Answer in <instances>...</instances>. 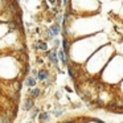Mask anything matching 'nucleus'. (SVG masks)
Returning a JSON list of instances; mask_svg holds the SVG:
<instances>
[{
	"mask_svg": "<svg viewBox=\"0 0 123 123\" xmlns=\"http://www.w3.org/2000/svg\"><path fill=\"white\" fill-rule=\"evenodd\" d=\"M48 57H49V61L53 62V64H57V62H58V56H57L56 49L52 50V52H48Z\"/></svg>",
	"mask_w": 123,
	"mask_h": 123,
	"instance_id": "obj_1",
	"label": "nucleus"
},
{
	"mask_svg": "<svg viewBox=\"0 0 123 123\" xmlns=\"http://www.w3.org/2000/svg\"><path fill=\"white\" fill-rule=\"evenodd\" d=\"M49 29H50V32L53 33L54 36H57V35H58L60 32H61V27H60V25H58V23H56V24L50 25V28H49Z\"/></svg>",
	"mask_w": 123,
	"mask_h": 123,
	"instance_id": "obj_2",
	"label": "nucleus"
},
{
	"mask_svg": "<svg viewBox=\"0 0 123 123\" xmlns=\"http://www.w3.org/2000/svg\"><path fill=\"white\" fill-rule=\"evenodd\" d=\"M35 48H36V49H41V50H46V48H48V45H46V43H44V41L38 40V41H36V44H35Z\"/></svg>",
	"mask_w": 123,
	"mask_h": 123,
	"instance_id": "obj_3",
	"label": "nucleus"
},
{
	"mask_svg": "<svg viewBox=\"0 0 123 123\" xmlns=\"http://www.w3.org/2000/svg\"><path fill=\"white\" fill-rule=\"evenodd\" d=\"M37 78H38L40 81H45L46 78H48V72H46L45 69L40 70V72L37 73Z\"/></svg>",
	"mask_w": 123,
	"mask_h": 123,
	"instance_id": "obj_4",
	"label": "nucleus"
},
{
	"mask_svg": "<svg viewBox=\"0 0 123 123\" xmlns=\"http://www.w3.org/2000/svg\"><path fill=\"white\" fill-rule=\"evenodd\" d=\"M33 106H35V103H33V99H32V98L25 99V105H24V109H25V110H31Z\"/></svg>",
	"mask_w": 123,
	"mask_h": 123,
	"instance_id": "obj_5",
	"label": "nucleus"
},
{
	"mask_svg": "<svg viewBox=\"0 0 123 123\" xmlns=\"http://www.w3.org/2000/svg\"><path fill=\"white\" fill-rule=\"evenodd\" d=\"M25 85L27 86H35L36 85V80L33 77H28L27 81H25Z\"/></svg>",
	"mask_w": 123,
	"mask_h": 123,
	"instance_id": "obj_6",
	"label": "nucleus"
},
{
	"mask_svg": "<svg viewBox=\"0 0 123 123\" xmlns=\"http://www.w3.org/2000/svg\"><path fill=\"white\" fill-rule=\"evenodd\" d=\"M38 119H40V122H46V120L49 119V114L48 112H41L40 117H38Z\"/></svg>",
	"mask_w": 123,
	"mask_h": 123,
	"instance_id": "obj_7",
	"label": "nucleus"
},
{
	"mask_svg": "<svg viewBox=\"0 0 123 123\" xmlns=\"http://www.w3.org/2000/svg\"><path fill=\"white\" fill-rule=\"evenodd\" d=\"M57 56L60 57V60L62 61V64H64V65H66V58H65V52H64V50H60Z\"/></svg>",
	"mask_w": 123,
	"mask_h": 123,
	"instance_id": "obj_8",
	"label": "nucleus"
},
{
	"mask_svg": "<svg viewBox=\"0 0 123 123\" xmlns=\"http://www.w3.org/2000/svg\"><path fill=\"white\" fill-rule=\"evenodd\" d=\"M38 95H40V89L35 87L32 91H31V97H32V98H36V97H38Z\"/></svg>",
	"mask_w": 123,
	"mask_h": 123,
	"instance_id": "obj_9",
	"label": "nucleus"
},
{
	"mask_svg": "<svg viewBox=\"0 0 123 123\" xmlns=\"http://www.w3.org/2000/svg\"><path fill=\"white\" fill-rule=\"evenodd\" d=\"M68 72H69V75H70V77H75V74H74V66L69 65V66H68Z\"/></svg>",
	"mask_w": 123,
	"mask_h": 123,
	"instance_id": "obj_10",
	"label": "nucleus"
},
{
	"mask_svg": "<svg viewBox=\"0 0 123 123\" xmlns=\"http://www.w3.org/2000/svg\"><path fill=\"white\" fill-rule=\"evenodd\" d=\"M54 35L50 32V29H46V40H53Z\"/></svg>",
	"mask_w": 123,
	"mask_h": 123,
	"instance_id": "obj_11",
	"label": "nucleus"
},
{
	"mask_svg": "<svg viewBox=\"0 0 123 123\" xmlns=\"http://www.w3.org/2000/svg\"><path fill=\"white\" fill-rule=\"evenodd\" d=\"M37 115H38V109H35V110L32 111V114H31V118H32V119H35Z\"/></svg>",
	"mask_w": 123,
	"mask_h": 123,
	"instance_id": "obj_12",
	"label": "nucleus"
},
{
	"mask_svg": "<svg viewBox=\"0 0 123 123\" xmlns=\"http://www.w3.org/2000/svg\"><path fill=\"white\" fill-rule=\"evenodd\" d=\"M9 27H11L12 29H17V23L13 20V21H11V23H9Z\"/></svg>",
	"mask_w": 123,
	"mask_h": 123,
	"instance_id": "obj_13",
	"label": "nucleus"
},
{
	"mask_svg": "<svg viewBox=\"0 0 123 123\" xmlns=\"http://www.w3.org/2000/svg\"><path fill=\"white\" fill-rule=\"evenodd\" d=\"M62 45H64V52H68V49H69V48H68V41L65 40V38L62 40Z\"/></svg>",
	"mask_w": 123,
	"mask_h": 123,
	"instance_id": "obj_14",
	"label": "nucleus"
},
{
	"mask_svg": "<svg viewBox=\"0 0 123 123\" xmlns=\"http://www.w3.org/2000/svg\"><path fill=\"white\" fill-rule=\"evenodd\" d=\"M56 21H57V23L62 21V15H61V13H58V15L56 16Z\"/></svg>",
	"mask_w": 123,
	"mask_h": 123,
	"instance_id": "obj_15",
	"label": "nucleus"
},
{
	"mask_svg": "<svg viewBox=\"0 0 123 123\" xmlns=\"http://www.w3.org/2000/svg\"><path fill=\"white\" fill-rule=\"evenodd\" d=\"M32 73H33V75H35V77H37V73H38V72H37L36 69H33V70H32Z\"/></svg>",
	"mask_w": 123,
	"mask_h": 123,
	"instance_id": "obj_16",
	"label": "nucleus"
},
{
	"mask_svg": "<svg viewBox=\"0 0 123 123\" xmlns=\"http://www.w3.org/2000/svg\"><path fill=\"white\" fill-rule=\"evenodd\" d=\"M54 45H56V48H57V46L60 45V40H54Z\"/></svg>",
	"mask_w": 123,
	"mask_h": 123,
	"instance_id": "obj_17",
	"label": "nucleus"
},
{
	"mask_svg": "<svg viewBox=\"0 0 123 123\" xmlns=\"http://www.w3.org/2000/svg\"><path fill=\"white\" fill-rule=\"evenodd\" d=\"M50 3H56V0H50Z\"/></svg>",
	"mask_w": 123,
	"mask_h": 123,
	"instance_id": "obj_18",
	"label": "nucleus"
},
{
	"mask_svg": "<svg viewBox=\"0 0 123 123\" xmlns=\"http://www.w3.org/2000/svg\"><path fill=\"white\" fill-rule=\"evenodd\" d=\"M15 1H16V3H19V1H20V0H15Z\"/></svg>",
	"mask_w": 123,
	"mask_h": 123,
	"instance_id": "obj_19",
	"label": "nucleus"
}]
</instances>
